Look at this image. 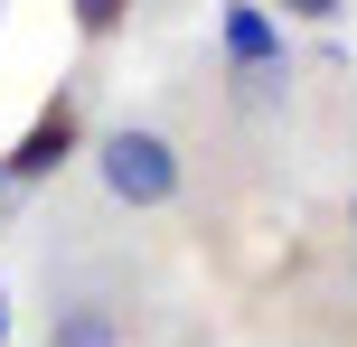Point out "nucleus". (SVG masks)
<instances>
[{
	"label": "nucleus",
	"instance_id": "obj_1",
	"mask_svg": "<svg viewBox=\"0 0 357 347\" xmlns=\"http://www.w3.org/2000/svg\"><path fill=\"white\" fill-rule=\"evenodd\" d=\"M160 300L132 254L66 244L38 273V347H160Z\"/></svg>",
	"mask_w": 357,
	"mask_h": 347
},
{
	"label": "nucleus",
	"instance_id": "obj_7",
	"mask_svg": "<svg viewBox=\"0 0 357 347\" xmlns=\"http://www.w3.org/2000/svg\"><path fill=\"white\" fill-rule=\"evenodd\" d=\"M19 216V179H10V160H0V225Z\"/></svg>",
	"mask_w": 357,
	"mask_h": 347
},
{
	"label": "nucleus",
	"instance_id": "obj_8",
	"mask_svg": "<svg viewBox=\"0 0 357 347\" xmlns=\"http://www.w3.org/2000/svg\"><path fill=\"white\" fill-rule=\"evenodd\" d=\"M282 10H291V19H329L339 0H282Z\"/></svg>",
	"mask_w": 357,
	"mask_h": 347
},
{
	"label": "nucleus",
	"instance_id": "obj_4",
	"mask_svg": "<svg viewBox=\"0 0 357 347\" xmlns=\"http://www.w3.org/2000/svg\"><path fill=\"white\" fill-rule=\"evenodd\" d=\"M320 263H329V273H357V169H348V188H339V207H329Z\"/></svg>",
	"mask_w": 357,
	"mask_h": 347
},
{
	"label": "nucleus",
	"instance_id": "obj_2",
	"mask_svg": "<svg viewBox=\"0 0 357 347\" xmlns=\"http://www.w3.org/2000/svg\"><path fill=\"white\" fill-rule=\"evenodd\" d=\"M85 188L113 225H160L197 197V141L160 113H113L104 131H85Z\"/></svg>",
	"mask_w": 357,
	"mask_h": 347
},
{
	"label": "nucleus",
	"instance_id": "obj_6",
	"mask_svg": "<svg viewBox=\"0 0 357 347\" xmlns=\"http://www.w3.org/2000/svg\"><path fill=\"white\" fill-rule=\"evenodd\" d=\"M160 347H226V338H216L207 319H169V329H160Z\"/></svg>",
	"mask_w": 357,
	"mask_h": 347
},
{
	"label": "nucleus",
	"instance_id": "obj_5",
	"mask_svg": "<svg viewBox=\"0 0 357 347\" xmlns=\"http://www.w3.org/2000/svg\"><path fill=\"white\" fill-rule=\"evenodd\" d=\"M123 19H132V0H75V38H85V47H104Z\"/></svg>",
	"mask_w": 357,
	"mask_h": 347
},
{
	"label": "nucleus",
	"instance_id": "obj_3",
	"mask_svg": "<svg viewBox=\"0 0 357 347\" xmlns=\"http://www.w3.org/2000/svg\"><path fill=\"white\" fill-rule=\"evenodd\" d=\"M66 160H85V122H75V94H56V104H38L29 141L10 150V179H19V197H29V188H47Z\"/></svg>",
	"mask_w": 357,
	"mask_h": 347
}]
</instances>
